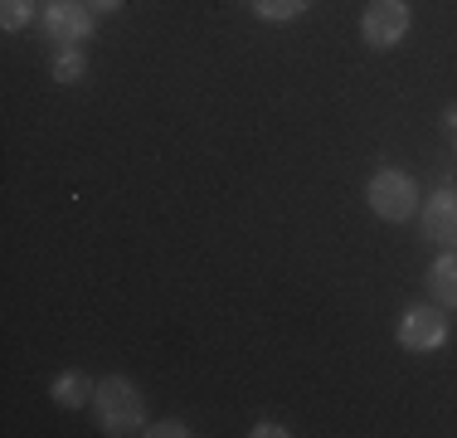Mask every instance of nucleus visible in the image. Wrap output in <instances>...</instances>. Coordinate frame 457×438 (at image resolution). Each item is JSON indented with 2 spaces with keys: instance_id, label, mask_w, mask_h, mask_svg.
I'll return each instance as SVG.
<instances>
[{
  "instance_id": "nucleus-10",
  "label": "nucleus",
  "mask_w": 457,
  "mask_h": 438,
  "mask_svg": "<svg viewBox=\"0 0 457 438\" xmlns=\"http://www.w3.org/2000/svg\"><path fill=\"white\" fill-rule=\"evenodd\" d=\"M253 10L263 20H273V25H282V20H297L307 10V0H253Z\"/></svg>"
},
{
  "instance_id": "nucleus-4",
  "label": "nucleus",
  "mask_w": 457,
  "mask_h": 438,
  "mask_svg": "<svg viewBox=\"0 0 457 438\" xmlns=\"http://www.w3.org/2000/svg\"><path fill=\"white\" fill-rule=\"evenodd\" d=\"M448 341V316L438 312V307H409L404 316H399V346L404 350H438Z\"/></svg>"
},
{
  "instance_id": "nucleus-12",
  "label": "nucleus",
  "mask_w": 457,
  "mask_h": 438,
  "mask_svg": "<svg viewBox=\"0 0 457 438\" xmlns=\"http://www.w3.org/2000/svg\"><path fill=\"white\" fill-rule=\"evenodd\" d=\"M151 434H161V438H180V434H190V429H185V424H176V419H166V424H156Z\"/></svg>"
},
{
  "instance_id": "nucleus-11",
  "label": "nucleus",
  "mask_w": 457,
  "mask_h": 438,
  "mask_svg": "<svg viewBox=\"0 0 457 438\" xmlns=\"http://www.w3.org/2000/svg\"><path fill=\"white\" fill-rule=\"evenodd\" d=\"M83 69H88V63H83L79 49H63L59 59H54V79H59V83H79Z\"/></svg>"
},
{
  "instance_id": "nucleus-2",
  "label": "nucleus",
  "mask_w": 457,
  "mask_h": 438,
  "mask_svg": "<svg viewBox=\"0 0 457 438\" xmlns=\"http://www.w3.org/2000/svg\"><path fill=\"white\" fill-rule=\"evenodd\" d=\"M365 200L370 210H375L379 219H389V224H404V219H413V210H419V185H413L409 171H375L365 185Z\"/></svg>"
},
{
  "instance_id": "nucleus-8",
  "label": "nucleus",
  "mask_w": 457,
  "mask_h": 438,
  "mask_svg": "<svg viewBox=\"0 0 457 438\" xmlns=\"http://www.w3.org/2000/svg\"><path fill=\"white\" fill-rule=\"evenodd\" d=\"M93 390L97 385H88V375H83V370H63V375L54 380V404H59V409H83Z\"/></svg>"
},
{
  "instance_id": "nucleus-9",
  "label": "nucleus",
  "mask_w": 457,
  "mask_h": 438,
  "mask_svg": "<svg viewBox=\"0 0 457 438\" xmlns=\"http://www.w3.org/2000/svg\"><path fill=\"white\" fill-rule=\"evenodd\" d=\"M29 15H35V0H0V29H5V35L25 29Z\"/></svg>"
},
{
  "instance_id": "nucleus-1",
  "label": "nucleus",
  "mask_w": 457,
  "mask_h": 438,
  "mask_svg": "<svg viewBox=\"0 0 457 438\" xmlns=\"http://www.w3.org/2000/svg\"><path fill=\"white\" fill-rule=\"evenodd\" d=\"M93 404H97V419H103L107 434H137L146 424V404H141V394L127 375H107L93 390Z\"/></svg>"
},
{
  "instance_id": "nucleus-7",
  "label": "nucleus",
  "mask_w": 457,
  "mask_h": 438,
  "mask_svg": "<svg viewBox=\"0 0 457 438\" xmlns=\"http://www.w3.org/2000/svg\"><path fill=\"white\" fill-rule=\"evenodd\" d=\"M428 288H433V298H438V307H457V248H448V254L433 263Z\"/></svg>"
},
{
  "instance_id": "nucleus-13",
  "label": "nucleus",
  "mask_w": 457,
  "mask_h": 438,
  "mask_svg": "<svg viewBox=\"0 0 457 438\" xmlns=\"http://www.w3.org/2000/svg\"><path fill=\"white\" fill-rule=\"evenodd\" d=\"M248 434H253V438H282L287 429H282V424H258V429H248Z\"/></svg>"
},
{
  "instance_id": "nucleus-15",
  "label": "nucleus",
  "mask_w": 457,
  "mask_h": 438,
  "mask_svg": "<svg viewBox=\"0 0 457 438\" xmlns=\"http://www.w3.org/2000/svg\"><path fill=\"white\" fill-rule=\"evenodd\" d=\"M443 122H448V131H457V103L448 107V113H443Z\"/></svg>"
},
{
  "instance_id": "nucleus-6",
  "label": "nucleus",
  "mask_w": 457,
  "mask_h": 438,
  "mask_svg": "<svg viewBox=\"0 0 457 438\" xmlns=\"http://www.w3.org/2000/svg\"><path fill=\"white\" fill-rule=\"evenodd\" d=\"M423 239L443 248H457V190H438L423 205Z\"/></svg>"
},
{
  "instance_id": "nucleus-14",
  "label": "nucleus",
  "mask_w": 457,
  "mask_h": 438,
  "mask_svg": "<svg viewBox=\"0 0 457 438\" xmlns=\"http://www.w3.org/2000/svg\"><path fill=\"white\" fill-rule=\"evenodd\" d=\"M93 10H103V15H112V10H122V0H88Z\"/></svg>"
},
{
  "instance_id": "nucleus-5",
  "label": "nucleus",
  "mask_w": 457,
  "mask_h": 438,
  "mask_svg": "<svg viewBox=\"0 0 457 438\" xmlns=\"http://www.w3.org/2000/svg\"><path fill=\"white\" fill-rule=\"evenodd\" d=\"M45 29H49L54 44L79 49V39H88V29H93V15H88V5H79V0H49L45 5Z\"/></svg>"
},
{
  "instance_id": "nucleus-3",
  "label": "nucleus",
  "mask_w": 457,
  "mask_h": 438,
  "mask_svg": "<svg viewBox=\"0 0 457 438\" xmlns=\"http://www.w3.org/2000/svg\"><path fill=\"white\" fill-rule=\"evenodd\" d=\"M361 35H365L370 49H395V44L409 35V5L404 0H370L365 20H361Z\"/></svg>"
}]
</instances>
